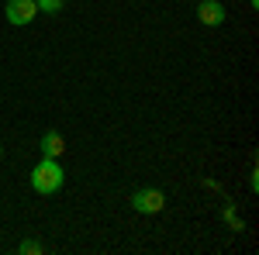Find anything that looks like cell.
<instances>
[{
  "label": "cell",
  "instance_id": "9",
  "mask_svg": "<svg viewBox=\"0 0 259 255\" xmlns=\"http://www.w3.org/2000/svg\"><path fill=\"white\" fill-rule=\"evenodd\" d=\"M0 159H4V145H0Z\"/></svg>",
  "mask_w": 259,
  "mask_h": 255
},
{
  "label": "cell",
  "instance_id": "5",
  "mask_svg": "<svg viewBox=\"0 0 259 255\" xmlns=\"http://www.w3.org/2000/svg\"><path fill=\"white\" fill-rule=\"evenodd\" d=\"M62 152H66V138L56 131V128H49L45 135H41V156H49V159H59Z\"/></svg>",
  "mask_w": 259,
  "mask_h": 255
},
{
  "label": "cell",
  "instance_id": "3",
  "mask_svg": "<svg viewBox=\"0 0 259 255\" xmlns=\"http://www.w3.org/2000/svg\"><path fill=\"white\" fill-rule=\"evenodd\" d=\"M4 14H7V21H11L14 28H24V24H31V21H35L38 4H35V0H7Z\"/></svg>",
  "mask_w": 259,
  "mask_h": 255
},
{
  "label": "cell",
  "instance_id": "2",
  "mask_svg": "<svg viewBox=\"0 0 259 255\" xmlns=\"http://www.w3.org/2000/svg\"><path fill=\"white\" fill-rule=\"evenodd\" d=\"M132 207L139 214H159L162 207H166V193L156 190V186H142V190L132 193Z\"/></svg>",
  "mask_w": 259,
  "mask_h": 255
},
{
  "label": "cell",
  "instance_id": "7",
  "mask_svg": "<svg viewBox=\"0 0 259 255\" xmlns=\"http://www.w3.org/2000/svg\"><path fill=\"white\" fill-rule=\"evenodd\" d=\"M38 4V11H45V14H59L62 7H66V0H35Z\"/></svg>",
  "mask_w": 259,
  "mask_h": 255
},
{
  "label": "cell",
  "instance_id": "6",
  "mask_svg": "<svg viewBox=\"0 0 259 255\" xmlns=\"http://www.w3.org/2000/svg\"><path fill=\"white\" fill-rule=\"evenodd\" d=\"M18 252L21 255H41V252H45V245H41V241H35V238H24V241L18 245Z\"/></svg>",
  "mask_w": 259,
  "mask_h": 255
},
{
  "label": "cell",
  "instance_id": "1",
  "mask_svg": "<svg viewBox=\"0 0 259 255\" xmlns=\"http://www.w3.org/2000/svg\"><path fill=\"white\" fill-rule=\"evenodd\" d=\"M62 179H66V173H62L59 159L41 156V162L31 169V190H35V193H41V196H52L62 186Z\"/></svg>",
  "mask_w": 259,
  "mask_h": 255
},
{
  "label": "cell",
  "instance_id": "4",
  "mask_svg": "<svg viewBox=\"0 0 259 255\" xmlns=\"http://www.w3.org/2000/svg\"><path fill=\"white\" fill-rule=\"evenodd\" d=\"M197 21H200V24H207V28H214V24H221V21H225V7H221L218 0H200Z\"/></svg>",
  "mask_w": 259,
  "mask_h": 255
},
{
  "label": "cell",
  "instance_id": "8",
  "mask_svg": "<svg viewBox=\"0 0 259 255\" xmlns=\"http://www.w3.org/2000/svg\"><path fill=\"white\" fill-rule=\"evenodd\" d=\"M249 7H252V11H256V7H259V0H249Z\"/></svg>",
  "mask_w": 259,
  "mask_h": 255
}]
</instances>
